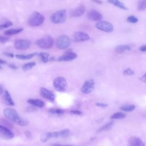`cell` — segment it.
I'll list each match as a JSON object with an SVG mask.
<instances>
[{"mask_svg":"<svg viewBox=\"0 0 146 146\" xmlns=\"http://www.w3.org/2000/svg\"><path fill=\"white\" fill-rule=\"evenodd\" d=\"M50 132H45L44 133H43L42 135V136L40 137V140H41L42 142L45 143L47 141H48L50 139H51Z\"/></svg>","mask_w":146,"mask_h":146,"instance_id":"obj_31","label":"cell"},{"mask_svg":"<svg viewBox=\"0 0 146 146\" xmlns=\"http://www.w3.org/2000/svg\"><path fill=\"white\" fill-rule=\"evenodd\" d=\"M126 116V115L121 112H117L112 114L111 116V119H123Z\"/></svg>","mask_w":146,"mask_h":146,"instance_id":"obj_27","label":"cell"},{"mask_svg":"<svg viewBox=\"0 0 146 146\" xmlns=\"http://www.w3.org/2000/svg\"><path fill=\"white\" fill-rule=\"evenodd\" d=\"M127 21L129 23H137L138 22V19L133 15H130L127 18Z\"/></svg>","mask_w":146,"mask_h":146,"instance_id":"obj_33","label":"cell"},{"mask_svg":"<svg viewBox=\"0 0 146 146\" xmlns=\"http://www.w3.org/2000/svg\"><path fill=\"white\" fill-rule=\"evenodd\" d=\"M88 18L93 21H99L102 19L103 15L102 14L95 10H90L87 14Z\"/></svg>","mask_w":146,"mask_h":146,"instance_id":"obj_14","label":"cell"},{"mask_svg":"<svg viewBox=\"0 0 146 146\" xmlns=\"http://www.w3.org/2000/svg\"><path fill=\"white\" fill-rule=\"evenodd\" d=\"M36 54V52L34 53H31V54H16L15 55V57L18 59H21V60H28V59H30L31 58H33L35 55Z\"/></svg>","mask_w":146,"mask_h":146,"instance_id":"obj_20","label":"cell"},{"mask_svg":"<svg viewBox=\"0 0 146 146\" xmlns=\"http://www.w3.org/2000/svg\"><path fill=\"white\" fill-rule=\"evenodd\" d=\"M0 137L5 140H10L14 137V134L8 127L0 125Z\"/></svg>","mask_w":146,"mask_h":146,"instance_id":"obj_10","label":"cell"},{"mask_svg":"<svg viewBox=\"0 0 146 146\" xmlns=\"http://www.w3.org/2000/svg\"><path fill=\"white\" fill-rule=\"evenodd\" d=\"M54 43V39L51 36H46L36 42V44L40 48L49 49L52 47Z\"/></svg>","mask_w":146,"mask_h":146,"instance_id":"obj_4","label":"cell"},{"mask_svg":"<svg viewBox=\"0 0 146 146\" xmlns=\"http://www.w3.org/2000/svg\"><path fill=\"white\" fill-rule=\"evenodd\" d=\"M71 44L70 38L66 35L59 36L55 42L56 46L59 49H65L67 48Z\"/></svg>","mask_w":146,"mask_h":146,"instance_id":"obj_6","label":"cell"},{"mask_svg":"<svg viewBox=\"0 0 146 146\" xmlns=\"http://www.w3.org/2000/svg\"><path fill=\"white\" fill-rule=\"evenodd\" d=\"M40 94L43 98L51 102H54L55 100V94L53 93V92L48 90L47 88H46L44 87H42L40 89Z\"/></svg>","mask_w":146,"mask_h":146,"instance_id":"obj_12","label":"cell"},{"mask_svg":"<svg viewBox=\"0 0 146 146\" xmlns=\"http://www.w3.org/2000/svg\"><path fill=\"white\" fill-rule=\"evenodd\" d=\"M9 67L10 68H12V69H14V70H16L17 69V66L16 65H15L13 63H10L9 64Z\"/></svg>","mask_w":146,"mask_h":146,"instance_id":"obj_40","label":"cell"},{"mask_svg":"<svg viewBox=\"0 0 146 146\" xmlns=\"http://www.w3.org/2000/svg\"><path fill=\"white\" fill-rule=\"evenodd\" d=\"M92 2L96 3H99V4H102L103 2L102 1H101L100 0H91Z\"/></svg>","mask_w":146,"mask_h":146,"instance_id":"obj_45","label":"cell"},{"mask_svg":"<svg viewBox=\"0 0 146 146\" xmlns=\"http://www.w3.org/2000/svg\"><path fill=\"white\" fill-rule=\"evenodd\" d=\"M39 57L40 58V60L43 63H46V62H47L49 60L48 58H49L50 55L47 52H40L39 54Z\"/></svg>","mask_w":146,"mask_h":146,"instance_id":"obj_25","label":"cell"},{"mask_svg":"<svg viewBox=\"0 0 146 146\" xmlns=\"http://www.w3.org/2000/svg\"><path fill=\"white\" fill-rule=\"evenodd\" d=\"M135 108V106L133 104H128V105H124L120 107V109L125 111V112H131L134 110Z\"/></svg>","mask_w":146,"mask_h":146,"instance_id":"obj_26","label":"cell"},{"mask_svg":"<svg viewBox=\"0 0 146 146\" xmlns=\"http://www.w3.org/2000/svg\"><path fill=\"white\" fill-rule=\"evenodd\" d=\"M3 92V86H2V84H0V95H1V94H2Z\"/></svg>","mask_w":146,"mask_h":146,"instance_id":"obj_46","label":"cell"},{"mask_svg":"<svg viewBox=\"0 0 146 146\" xmlns=\"http://www.w3.org/2000/svg\"><path fill=\"white\" fill-rule=\"evenodd\" d=\"M31 41L28 39H17L14 42V47L17 50L27 49L31 46Z\"/></svg>","mask_w":146,"mask_h":146,"instance_id":"obj_9","label":"cell"},{"mask_svg":"<svg viewBox=\"0 0 146 146\" xmlns=\"http://www.w3.org/2000/svg\"><path fill=\"white\" fill-rule=\"evenodd\" d=\"M123 74L125 75L131 76L135 74V72L133 70H132L131 68H126L125 70H124Z\"/></svg>","mask_w":146,"mask_h":146,"instance_id":"obj_35","label":"cell"},{"mask_svg":"<svg viewBox=\"0 0 146 146\" xmlns=\"http://www.w3.org/2000/svg\"><path fill=\"white\" fill-rule=\"evenodd\" d=\"M4 55H5L6 56H9L10 58H13L14 57V54L13 53H11V52H4Z\"/></svg>","mask_w":146,"mask_h":146,"instance_id":"obj_42","label":"cell"},{"mask_svg":"<svg viewBox=\"0 0 146 146\" xmlns=\"http://www.w3.org/2000/svg\"><path fill=\"white\" fill-rule=\"evenodd\" d=\"M140 79L142 81V82H145V79H146V78H145V74H144L143 75V76H141V77H140Z\"/></svg>","mask_w":146,"mask_h":146,"instance_id":"obj_43","label":"cell"},{"mask_svg":"<svg viewBox=\"0 0 146 146\" xmlns=\"http://www.w3.org/2000/svg\"><path fill=\"white\" fill-rule=\"evenodd\" d=\"M13 25V23L10 21H7L3 24H1L0 25V30H2L5 29H6L9 27H10Z\"/></svg>","mask_w":146,"mask_h":146,"instance_id":"obj_32","label":"cell"},{"mask_svg":"<svg viewBox=\"0 0 146 146\" xmlns=\"http://www.w3.org/2000/svg\"><path fill=\"white\" fill-rule=\"evenodd\" d=\"M70 133V130L67 129H62L59 131L56 132H51L50 133V136L51 138H54V137H66Z\"/></svg>","mask_w":146,"mask_h":146,"instance_id":"obj_15","label":"cell"},{"mask_svg":"<svg viewBox=\"0 0 146 146\" xmlns=\"http://www.w3.org/2000/svg\"><path fill=\"white\" fill-rule=\"evenodd\" d=\"M131 49V47L128 45L125 44H122V45H119L116 46L115 50L116 52L117 53H122L125 51H130Z\"/></svg>","mask_w":146,"mask_h":146,"instance_id":"obj_22","label":"cell"},{"mask_svg":"<svg viewBox=\"0 0 146 146\" xmlns=\"http://www.w3.org/2000/svg\"><path fill=\"white\" fill-rule=\"evenodd\" d=\"M2 66H1V64H0V69H2Z\"/></svg>","mask_w":146,"mask_h":146,"instance_id":"obj_48","label":"cell"},{"mask_svg":"<svg viewBox=\"0 0 146 146\" xmlns=\"http://www.w3.org/2000/svg\"><path fill=\"white\" fill-rule=\"evenodd\" d=\"M113 125V123L112 121L111 122H109L108 123H107L106 124L103 125L102 127H101L100 128H99V129L98 130V132H103V131H109L110 129H111V128L112 127Z\"/></svg>","mask_w":146,"mask_h":146,"instance_id":"obj_24","label":"cell"},{"mask_svg":"<svg viewBox=\"0 0 146 146\" xmlns=\"http://www.w3.org/2000/svg\"><path fill=\"white\" fill-rule=\"evenodd\" d=\"M90 39V36L83 32L78 31L74 34L72 36V40L74 42H82L88 40Z\"/></svg>","mask_w":146,"mask_h":146,"instance_id":"obj_11","label":"cell"},{"mask_svg":"<svg viewBox=\"0 0 146 146\" xmlns=\"http://www.w3.org/2000/svg\"><path fill=\"white\" fill-rule=\"evenodd\" d=\"M85 10V7L83 6H80L72 11L70 13V15L72 17H78L82 15L84 13Z\"/></svg>","mask_w":146,"mask_h":146,"instance_id":"obj_17","label":"cell"},{"mask_svg":"<svg viewBox=\"0 0 146 146\" xmlns=\"http://www.w3.org/2000/svg\"><path fill=\"white\" fill-rule=\"evenodd\" d=\"M129 144L131 146H144V143L140 138L137 137H131L129 139Z\"/></svg>","mask_w":146,"mask_h":146,"instance_id":"obj_16","label":"cell"},{"mask_svg":"<svg viewBox=\"0 0 146 146\" xmlns=\"http://www.w3.org/2000/svg\"><path fill=\"white\" fill-rule=\"evenodd\" d=\"M44 21V16L38 11L34 12L29 17L27 23L30 26L37 27L40 26Z\"/></svg>","mask_w":146,"mask_h":146,"instance_id":"obj_2","label":"cell"},{"mask_svg":"<svg viewBox=\"0 0 146 146\" xmlns=\"http://www.w3.org/2000/svg\"><path fill=\"white\" fill-rule=\"evenodd\" d=\"M27 103L38 108H42L44 106V102L38 99H29L27 100Z\"/></svg>","mask_w":146,"mask_h":146,"instance_id":"obj_19","label":"cell"},{"mask_svg":"<svg viewBox=\"0 0 146 146\" xmlns=\"http://www.w3.org/2000/svg\"><path fill=\"white\" fill-rule=\"evenodd\" d=\"M35 65H36V63L34 62H31L25 63L22 66V70L23 71L29 70L31 68H32L33 67H34Z\"/></svg>","mask_w":146,"mask_h":146,"instance_id":"obj_29","label":"cell"},{"mask_svg":"<svg viewBox=\"0 0 146 146\" xmlns=\"http://www.w3.org/2000/svg\"><path fill=\"white\" fill-rule=\"evenodd\" d=\"M0 122L3 125L6 127H8V128H11L13 127L12 124L9 122L7 120L4 119H1L0 120Z\"/></svg>","mask_w":146,"mask_h":146,"instance_id":"obj_34","label":"cell"},{"mask_svg":"<svg viewBox=\"0 0 146 146\" xmlns=\"http://www.w3.org/2000/svg\"><path fill=\"white\" fill-rule=\"evenodd\" d=\"M3 114L7 119L19 125L26 126L28 124V121L21 117L17 111L13 108H6L4 109Z\"/></svg>","mask_w":146,"mask_h":146,"instance_id":"obj_1","label":"cell"},{"mask_svg":"<svg viewBox=\"0 0 146 146\" xmlns=\"http://www.w3.org/2000/svg\"><path fill=\"white\" fill-rule=\"evenodd\" d=\"M49 112L52 115H62L64 113V111L62 109H59V108H52V109H50Z\"/></svg>","mask_w":146,"mask_h":146,"instance_id":"obj_28","label":"cell"},{"mask_svg":"<svg viewBox=\"0 0 146 146\" xmlns=\"http://www.w3.org/2000/svg\"><path fill=\"white\" fill-rule=\"evenodd\" d=\"M3 100L6 104L8 106H14V102L11 98L9 92L7 90H5L3 93Z\"/></svg>","mask_w":146,"mask_h":146,"instance_id":"obj_18","label":"cell"},{"mask_svg":"<svg viewBox=\"0 0 146 146\" xmlns=\"http://www.w3.org/2000/svg\"><path fill=\"white\" fill-rule=\"evenodd\" d=\"M25 134L26 136L29 139H31L32 137V135L30 131H26L25 132Z\"/></svg>","mask_w":146,"mask_h":146,"instance_id":"obj_39","label":"cell"},{"mask_svg":"<svg viewBox=\"0 0 146 146\" xmlns=\"http://www.w3.org/2000/svg\"><path fill=\"white\" fill-rule=\"evenodd\" d=\"M70 112L72 114L74 115H81L82 114V112L79 111V110H71L70 111Z\"/></svg>","mask_w":146,"mask_h":146,"instance_id":"obj_37","label":"cell"},{"mask_svg":"<svg viewBox=\"0 0 146 146\" xmlns=\"http://www.w3.org/2000/svg\"><path fill=\"white\" fill-rule=\"evenodd\" d=\"M9 40V38L8 36L0 35V43H5L7 42Z\"/></svg>","mask_w":146,"mask_h":146,"instance_id":"obj_36","label":"cell"},{"mask_svg":"<svg viewBox=\"0 0 146 146\" xmlns=\"http://www.w3.org/2000/svg\"><path fill=\"white\" fill-rule=\"evenodd\" d=\"M137 8L139 11H143L146 8V0H139Z\"/></svg>","mask_w":146,"mask_h":146,"instance_id":"obj_30","label":"cell"},{"mask_svg":"<svg viewBox=\"0 0 146 146\" xmlns=\"http://www.w3.org/2000/svg\"><path fill=\"white\" fill-rule=\"evenodd\" d=\"M23 28H18V29H11L7 30L4 32L5 35H13L17 34L23 31Z\"/></svg>","mask_w":146,"mask_h":146,"instance_id":"obj_21","label":"cell"},{"mask_svg":"<svg viewBox=\"0 0 146 146\" xmlns=\"http://www.w3.org/2000/svg\"><path fill=\"white\" fill-rule=\"evenodd\" d=\"M108 1L109 3L113 4V5L118 7L121 9L128 10V7H126L122 2H121L119 0H108Z\"/></svg>","mask_w":146,"mask_h":146,"instance_id":"obj_23","label":"cell"},{"mask_svg":"<svg viewBox=\"0 0 146 146\" xmlns=\"http://www.w3.org/2000/svg\"><path fill=\"white\" fill-rule=\"evenodd\" d=\"M6 63H7V62L6 60H4L0 58V64L1 65V64H5Z\"/></svg>","mask_w":146,"mask_h":146,"instance_id":"obj_44","label":"cell"},{"mask_svg":"<svg viewBox=\"0 0 146 146\" xmlns=\"http://www.w3.org/2000/svg\"><path fill=\"white\" fill-rule=\"evenodd\" d=\"M95 27L96 29L106 33H111L113 30V25L111 23L108 21H99L96 23Z\"/></svg>","mask_w":146,"mask_h":146,"instance_id":"obj_7","label":"cell"},{"mask_svg":"<svg viewBox=\"0 0 146 146\" xmlns=\"http://www.w3.org/2000/svg\"><path fill=\"white\" fill-rule=\"evenodd\" d=\"M77 58V55L76 53L73 52H66L61 56L58 58L57 60L60 62H67V61H71L75 58Z\"/></svg>","mask_w":146,"mask_h":146,"instance_id":"obj_13","label":"cell"},{"mask_svg":"<svg viewBox=\"0 0 146 146\" xmlns=\"http://www.w3.org/2000/svg\"><path fill=\"white\" fill-rule=\"evenodd\" d=\"M139 50L142 51V52H145L146 51V46L145 44L141 46L139 48Z\"/></svg>","mask_w":146,"mask_h":146,"instance_id":"obj_41","label":"cell"},{"mask_svg":"<svg viewBox=\"0 0 146 146\" xmlns=\"http://www.w3.org/2000/svg\"><path fill=\"white\" fill-rule=\"evenodd\" d=\"M96 106L98 107H106L108 106L107 104H105L103 103H96Z\"/></svg>","mask_w":146,"mask_h":146,"instance_id":"obj_38","label":"cell"},{"mask_svg":"<svg viewBox=\"0 0 146 146\" xmlns=\"http://www.w3.org/2000/svg\"><path fill=\"white\" fill-rule=\"evenodd\" d=\"M67 18L66 10H60L52 14L50 17L51 21L55 24H60L64 22Z\"/></svg>","mask_w":146,"mask_h":146,"instance_id":"obj_3","label":"cell"},{"mask_svg":"<svg viewBox=\"0 0 146 146\" xmlns=\"http://www.w3.org/2000/svg\"><path fill=\"white\" fill-rule=\"evenodd\" d=\"M53 86L56 91L64 92L67 88L66 80L62 76H58L53 81Z\"/></svg>","mask_w":146,"mask_h":146,"instance_id":"obj_5","label":"cell"},{"mask_svg":"<svg viewBox=\"0 0 146 146\" xmlns=\"http://www.w3.org/2000/svg\"><path fill=\"white\" fill-rule=\"evenodd\" d=\"M95 84V80L94 79H89L86 80L81 88V92L84 94H88L91 93L94 88Z\"/></svg>","mask_w":146,"mask_h":146,"instance_id":"obj_8","label":"cell"},{"mask_svg":"<svg viewBox=\"0 0 146 146\" xmlns=\"http://www.w3.org/2000/svg\"><path fill=\"white\" fill-rule=\"evenodd\" d=\"M48 59H50V61H53V60H55V58L54 56H52V57H50V58H48Z\"/></svg>","mask_w":146,"mask_h":146,"instance_id":"obj_47","label":"cell"}]
</instances>
